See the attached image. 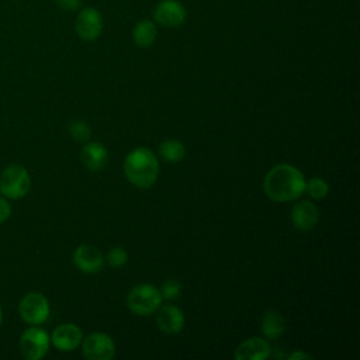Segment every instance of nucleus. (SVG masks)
<instances>
[{"label": "nucleus", "mask_w": 360, "mask_h": 360, "mask_svg": "<svg viewBox=\"0 0 360 360\" xmlns=\"http://www.w3.org/2000/svg\"><path fill=\"white\" fill-rule=\"evenodd\" d=\"M263 188L266 195L273 201H291L305 191V179L295 166L280 163L267 172Z\"/></svg>", "instance_id": "f257e3e1"}, {"label": "nucleus", "mask_w": 360, "mask_h": 360, "mask_svg": "<svg viewBox=\"0 0 360 360\" xmlns=\"http://www.w3.org/2000/svg\"><path fill=\"white\" fill-rule=\"evenodd\" d=\"M124 173L134 186L149 188L158 179L159 162L150 149L136 148L125 158Z\"/></svg>", "instance_id": "f03ea898"}, {"label": "nucleus", "mask_w": 360, "mask_h": 360, "mask_svg": "<svg viewBox=\"0 0 360 360\" xmlns=\"http://www.w3.org/2000/svg\"><path fill=\"white\" fill-rule=\"evenodd\" d=\"M31 190V176L28 170L18 163L8 165L0 173V194L8 200L25 197Z\"/></svg>", "instance_id": "7ed1b4c3"}, {"label": "nucleus", "mask_w": 360, "mask_h": 360, "mask_svg": "<svg viewBox=\"0 0 360 360\" xmlns=\"http://www.w3.org/2000/svg\"><path fill=\"white\" fill-rule=\"evenodd\" d=\"M162 295L158 288L150 284H138L132 287L127 297L128 308L139 316L150 315L162 305Z\"/></svg>", "instance_id": "20e7f679"}, {"label": "nucleus", "mask_w": 360, "mask_h": 360, "mask_svg": "<svg viewBox=\"0 0 360 360\" xmlns=\"http://www.w3.org/2000/svg\"><path fill=\"white\" fill-rule=\"evenodd\" d=\"M49 312L51 307L48 298L38 291L27 292L18 302V315L31 326L42 325L48 319Z\"/></svg>", "instance_id": "39448f33"}, {"label": "nucleus", "mask_w": 360, "mask_h": 360, "mask_svg": "<svg viewBox=\"0 0 360 360\" xmlns=\"http://www.w3.org/2000/svg\"><path fill=\"white\" fill-rule=\"evenodd\" d=\"M51 346V336L46 330L38 326L27 328L20 339H18V349L24 359L27 360H39L48 352Z\"/></svg>", "instance_id": "423d86ee"}, {"label": "nucleus", "mask_w": 360, "mask_h": 360, "mask_svg": "<svg viewBox=\"0 0 360 360\" xmlns=\"http://www.w3.org/2000/svg\"><path fill=\"white\" fill-rule=\"evenodd\" d=\"M83 356L87 360H110L115 354L114 340L103 332H93L83 339Z\"/></svg>", "instance_id": "0eeeda50"}, {"label": "nucleus", "mask_w": 360, "mask_h": 360, "mask_svg": "<svg viewBox=\"0 0 360 360\" xmlns=\"http://www.w3.org/2000/svg\"><path fill=\"white\" fill-rule=\"evenodd\" d=\"M76 34L83 41H96L103 31V18L98 10L84 7L76 17Z\"/></svg>", "instance_id": "6e6552de"}, {"label": "nucleus", "mask_w": 360, "mask_h": 360, "mask_svg": "<svg viewBox=\"0 0 360 360\" xmlns=\"http://www.w3.org/2000/svg\"><path fill=\"white\" fill-rule=\"evenodd\" d=\"M186 8L177 0H160L153 8V18L158 24L176 28L180 27L186 20Z\"/></svg>", "instance_id": "1a4fd4ad"}, {"label": "nucleus", "mask_w": 360, "mask_h": 360, "mask_svg": "<svg viewBox=\"0 0 360 360\" xmlns=\"http://www.w3.org/2000/svg\"><path fill=\"white\" fill-rule=\"evenodd\" d=\"M82 329L75 323H60L53 329L51 335V343L60 352L75 350L82 343Z\"/></svg>", "instance_id": "9d476101"}, {"label": "nucleus", "mask_w": 360, "mask_h": 360, "mask_svg": "<svg viewBox=\"0 0 360 360\" xmlns=\"http://www.w3.org/2000/svg\"><path fill=\"white\" fill-rule=\"evenodd\" d=\"M73 263L80 271L86 274H93L103 267L104 257H103V253L96 246L84 243L75 249Z\"/></svg>", "instance_id": "9b49d317"}, {"label": "nucleus", "mask_w": 360, "mask_h": 360, "mask_svg": "<svg viewBox=\"0 0 360 360\" xmlns=\"http://www.w3.org/2000/svg\"><path fill=\"white\" fill-rule=\"evenodd\" d=\"M156 323L158 328L165 333H179L184 326V314L183 311L172 304H166L158 308Z\"/></svg>", "instance_id": "f8f14e48"}, {"label": "nucleus", "mask_w": 360, "mask_h": 360, "mask_svg": "<svg viewBox=\"0 0 360 360\" xmlns=\"http://www.w3.org/2000/svg\"><path fill=\"white\" fill-rule=\"evenodd\" d=\"M291 221L297 229L311 231L318 222L316 205L308 200L297 202L291 210Z\"/></svg>", "instance_id": "ddd939ff"}, {"label": "nucleus", "mask_w": 360, "mask_h": 360, "mask_svg": "<svg viewBox=\"0 0 360 360\" xmlns=\"http://www.w3.org/2000/svg\"><path fill=\"white\" fill-rule=\"evenodd\" d=\"M270 356V345L262 338H250L243 340L235 350L236 360H264Z\"/></svg>", "instance_id": "4468645a"}, {"label": "nucleus", "mask_w": 360, "mask_h": 360, "mask_svg": "<svg viewBox=\"0 0 360 360\" xmlns=\"http://www.w3.org/2000/svg\"><path fill=\"white\" fill-rule=\"evenodd\" d=\"M80 160L90 172H100L108 160V152L103 143L87 142L80 150Z\"/></svg>", "instance_id": "2eb2a0df"}, {"label": "nucleus", "mask_w": 360, "mask_h": 360, "mask_svg": "<svg viewBox=\"0 0 360 360\" xmlns=\"http://www.w3.org/2000/svg\"><path fill=\"white\" fill-rule=\"evenodd\" d=\"M285 330V319L283 316L281 312L276 311V309H270L266 311L262 319V332L263 335L273 340L280 338Z\"/></svg>", "instance_id": "dca6fc26"}, {"label": "nucleus", "mask_w": 360, "mask_h": 360, "mask_svg": "<svg viewBox=\"0 0 360 360\" xmlns=\"http://www.w3.org/2000/svg\"><path fill=\"white\" fill-rule=\"evenodd\" d=\"M158 35V30L153 21L150 20H141L132 30V39L134 44L139 48L150 46Z\"/></svg>", "instance_id": "f3484780"}, {"label": "nucleus", "mask_w": 360, "mask_h": 360, "mask_svg": "<svg viewBox=\"0 0 360 360\" xmlns=\"http://www.w3.org/2000/svg\"><path fill=\"white\" fill-rule=\"evenodd\" d=\"M159 155H160V158H163V160H166L169 163H177L184 158L186 148L180 141L167 139L160 143Z\"/></svg>", "instance_id": "a211bd4d"}, {"label": "nucleus", "mask_w": 360, "mask_h": 360, "mask_svg": "<svg viewBox=\"0 0 360 360\" xmlns=\"http://www.w3.org/2000/svg\"><path fill=\"white\" fill-rule=\"evenodd\" d=\"M305 191L315 200H321L326 197L329 191L328 183L322 177H312L308 181H305Z\"/></svg>", "instance_id": "6ab92c4d"}, {"label": "nucleus", "mask_w": 360, "mask_h": 360, "mask_svg": "<svg viewBox=\"0 0 360 360\" xmlns=\"http://www.w3.org/2000/svg\"><path fill=\"white\" fill-rule=\"evenodd\" d=\"M69 134L77 142H86L91 136V129L82 120H75L69 124Z\"/></svg>", "instance_id": "aec40b11"}, {"label": "nucleus", "mask_w": 360, "mask_h": 360, "mask_svg": "<svg viewBox=\"0 0 360 360\" xmlns=\"http://www.w3.org/2000/svg\"><path fill=\"white\" fill-rule=\"evenodd\" d=\"M107 263L112 267H121L124 266L127 262H128V253L125 249L117 246V248H112L108 250L107 253Z\"/></svg>", "instance_id": "412c9836"}, {"label": "nucleus", "mask_w": 360, "mask_h": 360, "mask_svg": "<svg viewBox=\"0 0 360 360\" xmlns=\"http://www.w3.org/2000/svg\"><path fill=\"white\" fill-rule=\"evenodd\" d=\"M159 292H160L162 298H166V300L177 298L181 294V284L174 278H169L163 283Z\"/></svg>", "instance_id": "4be33fe9"}, {"label": "nucleus", "mask_w": 360, "mask_h": 360, "mask_svg": "<svg viewBox=\"0 0 360 360\" xmlns=\"http://www.w3.org/2000/svg\"><path fill=\"white\" fill-rule=\"evenodd\" d=\"M11 215V205L8 202V198L0 195V225L6 222Z\"/></svg>", "instance_id": "5701e85b"}, {"label": "nucleus", "mask_w": 360, "mask_h": 360, "mask_svg": "<svg viewBox=\"0 0 360 360\" xmlns=\"http://www.w3.org/2000/svg\"><path fill=\"white\" fill-rule=\"evenodd\" d=\"M82 0H56V6L65 11H75L80 7Z\"/></svg>", "instance_id": "b1692460"}, {"label": "nucleus", "mask_w": 360, "mask_h": 360, "mask_svg": "<svg viewBox=\"0 0 360 360\" xmlns=\"http://www.w3.org/2000/svg\"><path fill=\"white\" fill-rule=\"evenodd\" d=\"M288 360H304V359H311V356L309 354H307V353H304V352H300V350H297V352H292L291 354H288V356H285Z\"/></svg>", "instance_id": "393cba45"}, {"label": "nucleus", "mask_w": 360, "mask_h": 360, "mask_svg": "<svg viewBox=\"0 0 360 360\" xmlns=\"http://www.w3.org/2000/svg\"><path fill=\"white\" fill-rule=\"evenodd\" d=\"M1 322H3V308L0 305V326H1Z\"/></svg>", "instance_id": "a878e982"}]
</instances>
